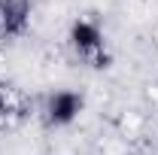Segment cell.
Returning <instances> with one entry per match:
<instances>
[{
    "instance_id": "1",
    "label": "cell",
    "mask_w": 158,
    "mask_h": 155,
    "mask_svg": "<svg viewBox=\"0 0 158 155\" xmlns=\"http://www.w3.org/2000/svg\"><path fill=\"white\" fill-rule=\"evenodd\" d=\"M70 49L76 52L79 61H85V64H91V67H106L110 64V52H106V37H103V31H100L98 21L91 19H76L70 24Z\"/></svg>"
},
{
    "instance_id": "2",
    "label": "cell",
    "mask_w": 158,
    "mask_h": 155,
    "mask_svg": "<svg viewBox=\"0 0 158 155\" xmlns=\"http://www.w3.org/2000/svg\"><path fill=\"white\" fill-rule=\"evenodd\" d=\"M85 110V97L79 91H70V88H61V91H52L46 97V107H43V119L49 128H67L73 125Z\"/></svg>"
},
{
    "instance_id": "3",
    "label": "cell",
    "mask_w": 158,
    "mask_h": 155,
    "mask_svg": "<svg viewBox=\"0 0 158 155\" xmlns=\"http://www.w3.org/2000/svg\"><path fill=\"white\" fill-rule=\"evenodd\" d=\"M34 15L31 0H0V40H19L27 34Z\"/></svg>"
},
{
    "instance_id": "4",
    "label": "cell",
    "mask_w": 158,
    "mask_h": 155,
    "mask_svg": "<svg viewBox=\"0 0 158 155\" xmlns=\"http://www.w3.org/2000/svg\"><path fill=\"white\" fill-rule=\"evenodd\" d=\"M24 113V94L12 82H3L0 79V122H9V119H19Z\"/></svg>"
}]
</instances>
